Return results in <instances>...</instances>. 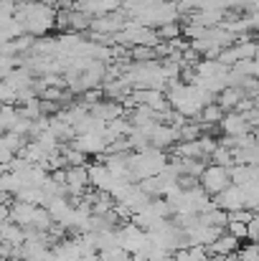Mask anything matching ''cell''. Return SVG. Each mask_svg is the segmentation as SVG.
<instances>
[{"label":"cell","mask_w":259,"mask_h":261,"mask_svg":"<svg viewBox=\"0 0 259 261\" xmlns=\"http://www.w3.org/2000/svg\"><path fill=\"white\" fill-rule=\"evenodd\" d=\"M137 188H140L145 195H150V198H158V195L166 193V185H163L160 175H148V177L137 180Z\"/></svg>","instance_id":"obj_17"},{"label":"cell","mask_w":259,"mask_h":261,"mask_svg":"<svg viewBox=\"0 0 259 261\" xmlns=\"http://www.w3.org/2000/svg\"><path fill=\"white\" fill-rule=\"evenodd\" d=\"M257 239H259V218L254 216L252 221H247V241L257 244Z\"/></svg>","instance_id":"obj_31"},{"label":"cell","mask_w":259,"mask_h":261,"mask_svg":"<svg viewBox=\"0 0 259 261\" xmlns=\"http://www.w3.org/2000/svg\"><path fill=\"white\" fill-rule=\"evenodd\" d=\"M229 180L234 185H247V182H257V165H244V163H234L229 168Z\"/></svg>","instance_id":"obj_11"},{"label":"cell","mask_w":259,"mask_h":261,"mask_svg":"<svg viewBox=\"0 0 259 261\" xmlns=\"http://www.w3.org/2000/svg\"><path fill=\"white\" fill-rule=\"evenodd\" d=\"M229 182H231V180H229V168H221V165H214V163H208V165L203 168V173L198 175V185H201L208 195H216V193L224 190Z\"/></svg>","instance_id":"obj_1"},{"label":"cell","mask_w":259,"mask_h":261,"mask_svg":"<svg viewBox=\"0 0 259 261\" xmlns=\"http://www.w3.org/2000/svg\"><path fill=\"white\" fill-rule=\"evenodd\" d=\"M33 213H36V205H33V203L10 200V205H8V221L18 223L20 228H26V226L33 223Z\"/></svg>","instance_id":"obj_10"},{"label":"cell","mask_w":259,"mask_h":261,"mask_svg":"<svg viewBox=\"0 0 259 261\" xmlns=\"http://www.w3.org/2000/svg\"><path fill=\"white\" fill-rule=\"evenodd\" d=\"M211 200H214V205H216V208H221L224 213L239 211V208H244V188H242V185L229 182L224 190H219L216 195H211Z\"/></svg>","instance_id":"obj_3"},{"label":"cell","mask_w":259,"mask_h":261,"mask_svg":"<svg viewBox=\"0 0 259 261\" xmlns=\"http://www.w3.org/2000/svg\"><path fill=\"white\" fill-rule=\"evenodd\" d=\"M23 241H26V239H23V228H20L18 223H13V221H3V223H0V244L15 249V246H20Z\"/></svg>","instance_id":"obj_12"},{"label":"cell","mask_w":259,"mask_h":261,"mask_svg":"<svg viewBox=\"0 0 259 261\" xmlns=\"http://www.w3.org/2000/svg\"><path fill=\"white\" fill-rule=\"evenodd\" d=\"M175 158H203L198 140H191V142H178V147H175ZM203 160H208V158H203Z\"/></svg>","instance_id":"obj_23"},{"label":"cell","mask_w":259,"mask_h":261,"mask_svg":"<svg viewBox=\"0 0 259 261\" xmlns=\"http://www.w3.org/2000/svg\"><path fill=\"white\" fill-rule=\"evenodd\" d=\"M221 231H224V228H219V226H206V223H201V221H196L193 226L183 228L185 244H193V246H208Z\"/></svg>","instance_id":"obj_5"},{"label":"cell","mask_w":259,"mask_h":261,"mask_svg":"<svg viewBox=\"0 0 259 261\" xmlns=\"http://www.w3.org/2000/svg\"><path fill=\"white\" fill-rule=\"evenodd\" d=\"M155 33H158L160 41H175V38H180V23L173 20V23H166V25H158Z\"/></svg>","instance_id":"obj_25"},{"label":"cell","mask_w":259,"mask_h":261,"mask_svg":"<svg viewBox=\"0 0 259 261\" xmlns=\"http://www.w3.org/2000/svg\"><path fill=\"white\" fill-rule=\"evenodd\" d=\"M89 23H91V18L86 13H82L79 8H69V31L84 33V31H89Z\"/></svg>","instance_id":"obj_20"},{"label":"cell","mask_w":259,"mask_h":261,"mask_svg":"<svg viewBox=\"0 0 259 261\" xmlns=\"http://www.w3.org/2000/svg\"><path fill=\"white\" fill-rule=\"evenodd\" d=\"M102 96H104V94H102V89H86V91H82V96H79L77 101H79V104H84L86 109H89V107H91V104H97Z\"/></svg>","instance_id":"obj_28"},{"label":"cell","mask_w":259,"mask_h":261,"mask_svg":"<svg viewBox=\"0 0 259 261\" xmlns=\"http://www.w3.org/2000/svg\"><path fill=\"white\" fill-rule=\"evenodd\" d=\"M242 96H247V94H244L239 87H224L219 94H216V99H214V101H216L224 112H234Z\"/></svg>","instance_id":"obj_13"},{"label":"cell","mask_w":259,"mask_h":261,"mask_svg":"<svg viewBox=\"0 0 259 261\" xmlns=\"http://www.w3.org/2000/svg\"><path fill=\"white\" fill-rule=\"evenodd\" d=\"M8 221V205H0V223Z\"/></svg>","instance_id":"obj_32"},{"label":"cell","mask_w":259,"mask_h":261,"mask_svg":"<svg viewBox=\"0 0 259 261\" xmlns=\"http://www.w3.org/2000/svg\"><path fill=\"white\" fill-rule=\"evenodd\" d=\"M143 132H145V137H148V145L155 147V150H171L173 145L178 142L175 129H173L171 124H166V122H153V124L145 127Z\"/></svg>","instance_id":"obj_2"},{"label":"cell","mask_w":259,"mask_h":261,"mask_svg":"<svg viewBox=\"0 0 259 261\" xmlns=\"http://www.w3.org/2000/svg\"><path fill=\"white\" fill-rule=\"evenodd\" d=\"M231 236H237L242 244L247 241V223H242V221H234V218H226V226H224Z\"/></svg>","instance_id":"obj_26"},{"label":"cell","mask_w":259,"mask_h":261,"mask_svg":"<svg viewBox=\"0 0 259 261\" xmlns=\"http://www.w3.org/2000/svg\"><path fill=\"white\" fill-rule=\"evenodd\" d=\"M208 259V251L206 246H193V244H185L180 249L173 251V261H206Z\"/></svg>","instance_id":"obj_14"},{"label":"cell","mask_w":259,"mask_h":261,"mask_svg":"<svg viewBox=\"0 0 259 261\" xmlns=\"http://www.w3.org/2000/svg\"><path fill=\"white\" fill-rule=\"evenodd\" d=\"M15 66H18V59H15V56H5V54H0V82H3Z\"/></svg>","instance_id":"obj_29"},{"label":"cell","mask_w":259,"mask_h":261,"mask_svg":"<svg viewBox=\"0 0 259 261\" xmlns=\"http://www.w3.org/2000/svg\"><path fill=\"white\" fill-rule=\"evenodd\" d=\"M18 107L15 104H0V132H10L18 122Z\"/></svg>","instance_id":"obj_19"},{"label":"cell","mask_w":259,"mask_h":261,"mask_svg":"<svg viewBox=\"0 0 259 261\" xmlns=\"http://www.w3.org/2000/svg\"><path fill=\"white\" fill-rule=\"evenodd\" d=\"M69 145L82 150L84 155H102L107 150V137H104V129H94V132H84V135H74V140Z\"/></svg>","instance_id":"obj_4"},{"label":"cell","mask_w":259,"mask_h":261,"mask_svg":"<svg viewBox=\"0 0 259 261\" xmlns=\"http://www.w3.org/2000/svg\"><path fill=\"white\" fill-rule=\"evenodd\" d=\"M0 104H15V89L0 82Z\"/></svg>","instance_id":"obj_30"},{"label":"cell","mask_w":259,"mask_h":261,"mask_svg":"<svg viewBox=\"0 0 259 261\" xmlns=\"http://www.w3.org/2000/svg\"><path fill=\"white\" fill-rule=\"evenodd\" d=\"M196 218H198L201 223H206V226H219V228L226 226V213H224L221 208H216V205H211V208L196 213Z\"/></svg>","instance_id":"obj_18"},{"label":"cell","mask_w":259,"mask_h":261,"mask_svg":"<svg viewBox=\"0 0 259 261\" xmlns=\"http://www.w3.org/2000/svg\"><path fill=\"white\" fill-rule=\"evenodd\" d=\"M234 259H239V261H257V244H249V241H247V246H244V244H239V249L234 251Z\"/></svg>","instance_id":"obj_27"},{"label":"cell","mask_w":259,"mask_h":261,"mask_svg":"<svg viewBox=\"0 0 259 261\" xmlns=\"http://www.w3.org/2000/svg\"><path fill=\"white\" fill-rule=\"evenodd\" d=\"M127 56H130V61H137V64H143V61H158L155 46H132Z\"/></svg>","instance_id":"obj_22"},{"label":"cell","mask_w":259,"mask_h":261,"mask_svg":"<svg viewBox=\"0 0 259 261\" xmlns=\"http://www.w3.org/2000/svg\"><path fill=\"white\" fill-rule=\"evenodd\" d=\"M13 200L33 203V205H43V203H46V198H43L41 188H36V185H23L20 190H15V193H13Z\"/></svg>","instance_id":"obj_16"},{"label":"cell","mask_w":259,"mask_h":261,"mask_svg":"<svg viewBox=\"0 0 259 261\" xmlns=\"http://www.w3.org/2000/svg\"><path fill=\"white\" fill-rule=\"evenodd\" d=\"M216 129H221L224 135H247V132H254L239 112H224V117L219 119Z\"/></svg>","instance_id":"obj_9"},{"label":"cell","mask_w":259,"mask_h":261,"mask_svg":"<svg viewBox=\"0 0 259 261\" xmlns=\"http://www.w3.org/2000/svg\"><path fill=\"white\" fill-rule=\"evenodd\" d=\"M229 71H234V74H239V76H257L259 74L257 59H239L237 64L229 66Z\"/></svg>","instance_id":"obj_21"},{"label":"cell","mask_w":259,"mask_h":261,"mask_svg":"<svg viewBox=\"0 0 259 261\" xmlns=\"http://www.w3.org/2000/svg\"><path fill=\"white\" fill-rule=\"evenodd\" d=\"M94 119H99V122H112V119H117V117H125V107L120 104V101H114V99H99L97 104H91L89 109H86Z\"/></svg>","instance_id":"obj_6"},{"label":"cell","mask_w":259,"mask_h":261,"mask_svg":"<svg viewBox=\"0 0 259 261\" xmlns=\"http://www.w3.org/2000/svg\"><path fill=\"white\" fill-rule=\"evenodd\" d=\"M221 117H224V109H221L216 101H208V104H203V107H201V112H198V117H196V119H198L201 124H206V127H216Z\"/></svg>","instance_id":"obj_15"},{"label":"cell","mask_w":259,"mask_h":261,"mask_svg":"<svg viewBox=\"0 0 259 261\" xmlns=\"http://www.w3.org/2000/svg\"><path fill=\"white\" fill-rule=\"evenodd\" d=\"M86 175H89V188H94V190H104V193H109V188L114 185V180H120V177H114V175L104 168V163L86 165Z\"/></svg>","instance_id":"obj_7"},{"label":"cell","mask_w":259,"mask_h":261,"mask_svg":"<svg viewBox=\"0 0 259 261\" xmlns=\"http://www.w3.org/2000/svg\"><path fill=\"white\" fill-rule=\"evenodd\" d=\"M208 163H214V165H221V168H231V165H234V160H231V150H229V147H221V145H216V150L208 155Z\"/></svg>","instance_id":"obj_24"},{"label":"cell","mask_w":259,"mask_h":261,"mask_svg":"<svg viewBox=\"0 0 259 261\" xmlns=\"http://www.w3.org/2000/svg\"><path fill=\"white\" fill-rule=\"evenodd\" d=\"M239 244H242V241H239L237 236H231L229 231H226V233L221 231V233L206 246V251H208L211 256H226V259H229V256H234V251L239 249Z\"/></svg>","instance_id":"obj_8"}]
</instances>
